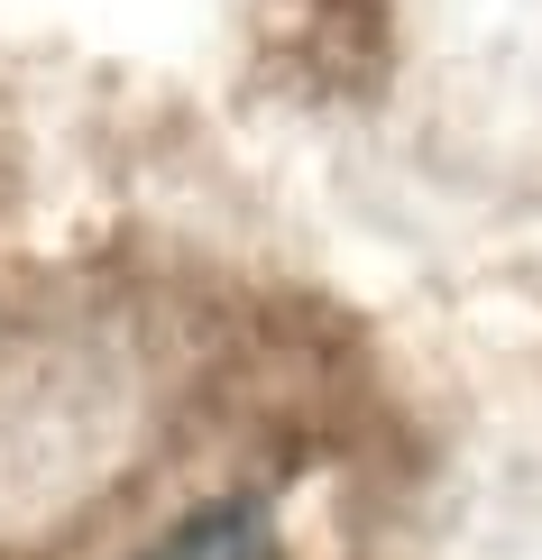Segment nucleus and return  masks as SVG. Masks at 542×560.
<instances>
[{
  "mask_svg": "<svg viewBox=\"0 0 542 560\" xmlns=\"http://www.w3.org/2000/svg\"><path fill=\"white\" fill-rule=\"evenodd\" d=\"M148 560H276V533L257 505H221V515H203V524H184L166 551H148Z\"/></svg>",
  "mask_w": 542,
  "mask_h": 560,
  "instance_id": "1",
  "label": "nucleus"
}]
</instances>
